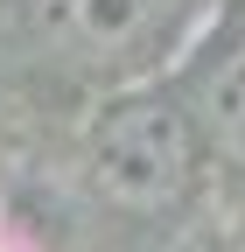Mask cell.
Here are the masks:
<instances>
[{"instance_id": "obj_1", "label": "cell", "mask_w": 245, "mask_h": 252, "mask_svg": "<svg viewBox=\"0 0 245 252\" xmlns=\"http://www.w3.org/2000/svg\"><path fill=\"white\" fill-rule=\"evenodd\" d=\"M189 168H196V133L154 91L105 105V119L91 126V182L119 210H168L189 189Z\"/></svg>"}, {"instance_id": "obj_2", "label": "cell", "mask_w": 245, "mask_h": 252, "mask_svg": "<svg viewBox=\"0 0 245 252\" xmlns=\"http://www.w3.org/2000/svg\"><path fill=\"white\" fill-rule=\"evenodd\" d=\"M49 14H56V28H63L77 49L112 56V49H133L147 28H154L161 0H49Z\"/></svg>"}, {"instance_id": "obj_3", "label": "cell", "mask_w": 245, "mask_h": 252, "mask_svg": "<svg viewBox=\"0 0 245 252\" xmlns=\"http://www.w3.org/2000/svg\"><path fill=\"white\" fill-rule=\"evenodd\" d=\"M203 133L224 161L245 168V42L217 56V70L203 77Z\"/></svg>"}]
</instances>
